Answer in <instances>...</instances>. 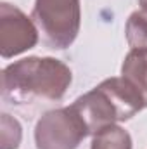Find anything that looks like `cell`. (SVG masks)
Wrapping results in <instances>:
<instances>
[{"mask_svg":"<svg viewBox=\"0 0 147 149\" xmlns=\"http://www.w3.org/2000/svg\"><path fill=\"white\" fill-rule=\"evenodd\" d=\"M2 149H17L21 142V125L9 114H2Z\"/></svg>","mask_w":147,"mask_h":149,"instance_id":"9c48e42d","label":"cell"},{"mask_svg":"<svg viewBox=\"0 0 147 149\" xmlns=\"http://www.w3.org/2000/svg\"><path fill=\"white\" fill-rule=\"evenodd\" d=\"M33 21L52 49L64 50L80 33V0H35Z\"/></svg>","mask_w":147,"mask_h":149,"instance_id":"3957f363","label":"cell"},{"mask_svg":"<svg viewBox=\"0 0 147 149\" xmlns=\"http://www.w3.org/2000/svg\"><path fill=\"white\" fill-rule=\"evenodd\" d=\"M83 118L71 106L47 111L35 127L37 149H76L88 135Z\"/></svg>","mask_w":147,"mask_h":149,"instance_id":"277c9868","label":"cell"},{"mask_svg":"<svg viewBox=\"0 0 147 149\" xmlns=\"http://www.w3.org/2000/svg\"><path fill=\"white\" fill-rule=\"evenodd\" d=\"M38 43V28L16 5L0 3V56H19Z\"/></svg>","mask_w":147,"mask_h":149,"instance_id":"5b68a950","label":"cell"},{"mask_svg":"<svg viewBox=\"0 0 147 149\" xmlns=\"http://www.w3.org/2000/svg\"><path fill=\"white\" fill-rule=\"evenodd\" d=\"M71 80V70L55 57H24L2 71V97L10 104L61 101Z\"/></svg>","mask_w":147,"mask_h":149,"instance_id":"6da1fadb","label":"cell"},{"mask_svg":"<svg viewBox=\"0 0 147 149\" xmlns=\"http://www.w3.org/2000/svg\"><path fill=\"white\" fill-rule=\"evenodd\" d=\"M126 42L132 49L147 50V12H133L126 21Z\"/></svg>","mask_w":147,"mask_h":149,"instance_id":"ba28073f","label":"cell"},{"mask_svg":"<svg viewBox=\"0 0 147 149\" xmlns=\"http://www.w3.org/2000/svg\"><path fill=\"white\" fill-rule=\"evenodd\" d=\"M73 108L83 118L88 132L95 135L109 125L130 120L146 106L140 94L121 76L104 80L94 90L78 97Z\"/></svg>","mask_w":147,"mask_h":149,"instance_id":"7a4b0ae2","label":"cell"},{"mask_svg":"<svg viewBox=\"0 0 147 149\" xmlns=\"http://www.w3.org/2000/svg\"><path fill=\"white\" fill-rule=\"evenodd\" d=\"M90 149H132V137L125 128L109 125L94 135Z\"/></svg>","mask_w":147,"mask_h":149,"instance_id":"52a82bcc","label":"cell"},{"mask_svg":"<svg viewBox=\"0 0 147 149\" xmlns=\"http://www.w3.org/2000/svg\"><path fill=\"white\" fill-rule=\"evenodd\" d=\"M121 76L140 94L147 108V50L132 49L121 66Z\"/></svg>","mask_w":147,"mask_h":149,"instance_id":"8992f818","label":"cell"},{"mask_svg":"<svg viewBox=\"0 0 147 149\" xmlns=\"http://www.w3.org/2000/svg\"><path fill=\"white\" fill-rule=\"evenodd\" d=\"M139 2H140V5H142V9H144V10L147 12V0H139Z\"/></svg>","mask_w":147,"mask_h":149,"instance_id":"30bf717a","label":"cell"}]
</instances>
